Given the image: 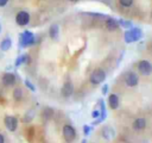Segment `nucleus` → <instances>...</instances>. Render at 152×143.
<instances>
[{"mask_svg": "<svg viewBox=\"0 0 152 143\" xmlns=\"http://www.w3.org/2000/svg\"><path fill=\"white\" fill-rule=\"evenodd\" d=\"M104 80H106V73H104V70H102V69H95V70L90 74V76H89V81H90L93 85H100V83H102Z\"/></svg>", "mask_w": 152, "mask_h": 143, "instance_id": "obj_1", "label": "nucleus"}, {"mask_svg": "<svg viewBox=\"0 0 152 143\" xmlns=\"http://www.w3.org/2000/svg\"><path fill=\"white\" fill-rule=\"evenodd\" d=\"M63 137L68 143H71L75 138H76V130L74 129V126L66 124L63 126Z\"/></svg>", "mask_w": 152, "mask_h": 143, "instance_id": "obj_2", "label": "nucleus"}, {"mask_svg": "<svg viewBox=\"0 0 152 143\" xmlns=\"http://www.w3.org/2000/svg\"><path fill=\"white\" fill-rule=\"evenodd\" d=\"M34 43V36L32 32L30 31H24L20 35V46H27V45H32Z\"/></svg>", "mask_w": 152, "mask_h": 143, "instance_id": "obj_3", "label": "nucleus"}, {"mask_svg": "<svg viewBox=\"0 0 152 143\" xmlns=\"http://www.w3.org/2000/svg\"><path fill=\"white\" fill-rule=\"evenodd\" d=\"M138 70H139L140 74L147 76V75H150L151 72H152V66H151V63H150L148 61L141 60V61L138 63Z\"/></svg>", "mask_w": 152, "mask_h": 143, "instance_id": "obj_4", "label": "nucleus"}, {"mask_svg": "<svg viewBox=\"0 0 152 143\" xmlns=\"http://www.w3.org/2000/svg\"><path fill=\"white\" fill-rule=\"evenodd\" d=\"M4 123H5V126L7 128V130H10L11 132L15 131L18 128V119L13 116H6L4 119Z\"/></svg>", "mask_w": 152, "mask_h": 143, "instance_id": "obj_5", "label": "nucleus"}, {"mask_svg": "<svg viewBox=\"0 0 152 143\" xmlns=\"http://www.w3.org/2000/svg\"><path fill=\"white\" fill-rule=\"evenodd\" d=\"M28 21H30V14L25 11H20L15 15V23L19 26H25V25L28 24Z\"/></svg>", "mask_w": 152, "mask_h": 143, "instance_id": "obj_6", "label": "nucleus"}, {"mask_svg": "<svg viewBox=\"0 0 152 143\" xmlns=\"http://www.w3.org/2000/svg\"><path fill=\"white\" fill-rule=\"evenodd\" d=\"M138 82H139V77H138V75L135 73L129 72V73L126 74V76H125V83L128 87H135L138 85Z\"/></svg>", "mask_w": 152, "mask_h": 143, "instance_id": "obj_7", "label": "nucleus"}, {"mask_svg": "<svg viewBox=\"0 0 152 143\" xmlns=\"http://www.w3.org/2000/svg\"><path fill=\"white\" fill-rule=\"evenodd\" d=\"M99 105H100V117H99L96 120L93 122V125L100 124V123L103 122L104 118H106V106H104V101H103L102 99H100V100H99Z\"/></svg>", "mask_w": 152, "mask_h": 143, "instance_id": "obj_8", "label": "nucleus"}, {"mask_svg": "<svg viewBox=\"0 0 152 143\" xmlns=\"http://www.w3.org/2000/svg\"><path fill=\"white\" fill-rule=\"evenodd\" d=\"M101 135L103 137V139L106 141H112L114 137H115V131L110 128V126H104L101 131Z\"/></svg>", "mask_w": 152, "mask_h": 143, "instance_id": "obj_9", "label": "nucleus"}, {"mask_svg": "<svg viewBox=\"0 0 152 143\" xmlns=\"http://www.w3.org/2000/svg\"><path fill=\"white\" fill-rule=\"evenodd\" d=\"M2 83L7 87L13 86L15 83V75L12 74V73H5L2 75Z\"/></svg>", "mask_w": 152, "mask_h": 143, "instance_id": "obj_10", "label": "nucleus"}, {"mask_svg": "<svg viewBox=\"0 0 152 143\" xmlns=\"http://www.w3.org/2000/svg\"><path fill=\"white\" fill-rule=\"evenodd\" d=\"M132 128H133V130H135V131H141V130H144V129L146 128V119L142 118V117L137 118V119L133 122Z\"/></svg>", "mask_w": 152, "mask_h": 143, "instance_id": "obj_11", "label": "nucleus"}, {"mask_svg": "<svg viewBox=\"0 0 152 143\" xmlns=\"http://www.w3.org/2000/svg\"><path fill=\"white\" fill-rule=\"evenodd\" d=\"M61 92H62V95H63V97H65V98L70 97V95L74 93V86H72V83H71V82H65V83L63 85Z\"/></svg>", "mask_w": 152, "mask_h": 143, "instance_id": "obj_12", "label": "nucleus"}, {"mask_svg": "<svg viewBox=\"0 0 152 143\" xmlns=\"http://www.w3.org/2000/svg\"><path fill=\"white\" fill-rule=\"evenodd\" d=\"M108 105L112 110H116L119 107V97L116 94H110L108 97Z\"/></svg>", "mask_w": 152, "mask_h": 143, "instance_id": "obj_13", "label": "nucleus"}, {"mask_svg": "<svg viewBox=\"0 0 152 143\" xmlns=\"http://www.w3.org/2000/svg\"><path fill=\"white\" fill-rule=\"evenodd\" d=\"M106 26H107V29L109 31H114V30H116L119 27V23L114 18H108L107 21H106Z\"/></svg>", "mask_w": 152, "mask_h": 143, "instance_id": "obj_14", "label": "nucleus"}, {"mask_svg": "<svg viewBox=\"0 0 152 143\" xmlns=\"http://www.w3.org/2000/svg\"><path fill=\"white\" fill-rule=\"evenodd\" d=\"M58 33H59V27L57 24H52L50 26V30H49V36L52 38V39H56L58 37Z\"/></svg>", "mask_w": 152, "mask_h": 143, "instance_id": "obj_15", "label": "nucleus"}, {"mask_svg": "<svg viewBox=\"0 0 152 143\" xmlns=\"http://www.w3.org/2000/svg\"><path fill=\"white\" fill-rule=\"evenodd\" d=\"M52 116H53V110H52L51 107H45V108L43 110V112H42V117H43L44 120L51 119Z\"/></svg>", "mask_w": 152, "mask_h": 143, "instance_id": "obj_16", "label": "nucleus"}, {"mask_svg": "<svg viewBox=\"0 0 152 143\" xmlns=\"http://www.w3.org/2000/svg\"><path fill=\"white\" fill-rule=\"evenodd\" d=\"M11 46H12V41H11L10 38H5V39L0 43V49H1L2 51H7V50H10Z\"/></svg>", "mask_w": 152, "mask_h": 143, "instance_id": "obj_17", "label": "nucleus"}, {"mask_svg": "<svg viewBox=\"0 0 152 143\" xmlns=\"http://www.w3.org/2000/svg\"><path fill=\"white\" fill-rule=\"evenodd\" d=\"M30 56L28 55H26V54H24V55H21V56H19L17 60H15V67H19L20 64H23V63H27L28 61H30V58H28Z\"/></svg>", "mask_w": 152, "mask_h": 143, "instance_id": "obj_18", "label": "nucleus"}, {"mask_svg": "<svg viewBox=\"0 0 152 143\" xmlns=\"http://www.w3.org/2000/svg\"><path fill=\"white\" fill-rule=\"evenodd\" d=\"M131 31H132V35H133V37H134V39H135V42H137V41H139V39L141 38L142 32H141V30H140L139 27H133V29H131Z\"/></svg>", "mask_w": 152, "mask_h": 143, "instance_id": "obj_19", "label": "nucleus"}, {"mask_svg": "<svg viewBox=\"0 0 152 143\" xmlns=\"http://www.w3.org/2000/svg\"><path fill=\"white\" fill-rule=\"evenodd\" d=\"M21 98H23V91H21V88H19V87L14 88V91H13V99L17 100V101H19V100H21Z\"/></svg>", "mask_w": 152, "mask_h": 143, "instance_id": "obj_20", "label": "nucleus"}, {"mask_svg": "<svg viewBox=\"0 0 152 143\" xmlns=\"http://www.w3.org/2000/svg\"><path fill=\"white\" fill-rule=\"evenodd\" d=\"M125 42H126V43H133V42H135V39H134V37H133L131 30H127V31L125 32Z\"/></svg>", "mask_w": 152, "mask_h": 143, "instance_id": "obj_21", "label": "nucleus"}, {"mask_svg": "<svg viewBox=\"0 0 152 143\" xmlns=\"http://www.w3.org/2000/svg\"><path fill=\"white\" fill-rule=\"evenodd\" d=\"M34 117V111L33 110H30V112H27L26 114H25V117H24V122H31L32 120V118Z\"/></svg>", "mask_w": 152, "mask_h": 143, "instance_id": "obj_22", "label": "nucleus"}, {"mask_svg": "<svg viewBox=\"0 0 152 143\" xmlns=\"http://www.w3.org/2000/svg\"><path fill=\"white\" fill-rule=\"evenodd\" d=\"M119 2H120V5L124 6V7H129V6H132L133 0H119Z\"/></svg>", "mask_w": 152, "mask_h": 143, "instance_id": "obj_23", "label": "nucleus"}, {"mask_svg": "<svg viewBox=\"0 0 152 143\" xmlns=\"http://www.w3.org/2000/svg\"><path fill=\"white\" fill-rule=\"evenodd\" d=\"M25 86H26L27 88H30L32 92H36V87H34V86L32 85V82H31V81H28L27 79L25 80Z\"/></svg>", "mask_w": 152, "mask_h": 143, "instance_id": "obj_24", "label": "nucleus"}, {"mask_svg": "<svg viewBox=\"0 0 152 143\" xmlns=\"http://www.w3.org/2000/svg\"><path fill=\"white\" fill-rule=\"evenodd\" d=\"M118 23H119V25H122L124 27H131V26H132V24H131L129 21H125V20H122V19L118 20Z\"/></svg>", "mask_w": 152, "mask_h": 143, "instance_id": "obj_25", "label": "nucleus"}, {"mask_svg": "<svg viewBox=\"0 0 152 143\" xmlns=\"http://www.w3.org/2000/svg\"><path fill=\"white\" fill-rule=\"evenodd\" d=\"M90 131H91V128H90L89 125H84V126H83V133H84L86 136H88V135L90 133Z\"/></svg>", "mask_w": 152, "mask_h": 143, "instance_id": "obj_26", "label": "nucleus"}, {"mask_svg": "<svg viewBox=\"0 0 152 143\" xmlns=\"http://www.w3.org/2000/svg\"><path fill=\"white\" fill-rule=\"evenodd\" d=\"M91 117L95 118V119H97V118L100 117V110H94V111L91 112Z\"/></svg>", "mask_w": 152, "mask_h": 143, "instance_id": "obj_27", "label": "nucleus"}, {"mask_svg": "<svg viewBox=\"0 0 152 143\" xmlns=\"http://www.w3.org/2000/svg\"><path fill=\"white\" fill-rule=\"evenodd\" d=\"M107 92H108V85H104L102 87V94L104 95V94H107Z\"/></svg>", "mask_w": 152, "mask_h": 143, "instance_id": "obj_28", "label": "nucleus"}, {"mask_svg": "<svg viewBox=\"0 0 152 143\" xmlns=\"http://www.w3.org/2000/svg\"><path fill=\"white\" fill-rule=\"evenodd\" d=\"M7 2H8V0H0V7H4Z\"/></svg>", "mask_w": 152, "mask_h": 143, "instance_id": "obj_29", "label": "nucleus"}, {"mask_svg": "<svg viewBox=\"0 0 152 143\" xmlns=\"http://www.w3.org/2000/svg\"><path fill=\"white\" fill-rule=\"evenodd\" d=\"M0 143H5V138H4V136L0 133Z\"/></svg>", "mask_w": 152, "mask_h": 143, "instance_id": "obj_30", "label": "nucleus"}, {"mask_svg": "<svg viewBox=\"0 0 152 143\" xmlns=\"http://www.w3.org/2000/svg\"><path fill=\"white\" fill-rule=\"evenodd\" d=\"M81 143H87V139H86V138H84V139H82V142H81Z\"/></svg>", "mask_w": 152, "mask_h": 143, "instance_id": "obj_31", "label": "nucleus"}, {"mask_svg": "<svg viewBox=\"0 0 152 143\" xmlns=\"http://www.w3.org/2000/svg\"><path fill=\"white\" fill-rule=\"evenodd\" d=\"M0 32H1V24H0Z\"/></svg>", "mask_w": 152, "mask_h": 143, "instance_id": "obj_32", "label": "nucleus"}, {"mask_svg": "<svg viewBox=\"0 0 152 143\" xmlns=\"http://www.w3.org/2000/svg\"><path fill=\"white\" fill-rule=\"evenodd\" d=\"M70 1H74V0H70Z\"/></svg>", "mask_w": 152, "mask_h": 143, "instance_id": "obj_33", "label": "nucleus"}]
</instances>
